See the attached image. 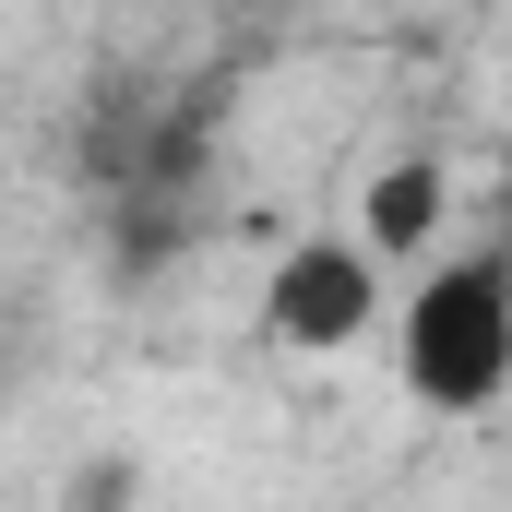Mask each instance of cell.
I'll return each mask as SVG.
<instances>
[{"instance_id": "1", "label": "cell", "mask_w": 512, "mask_h": 512, "mask_svg": "<svg viewBox=\"0 0 512 512\" xmlns=\"http://www.w3.org/2000/svg\"><path fill=\"white\" fill-rule=\"evenodd\" d=\"M393 370L429 417H489L512 393V239L417 274V298L393 322Z\"/></svg>"}, {"instance_id": "4", "label": "cell", "mask_w": 512, "mask_h": 512, "mask_svg": "<svg viewBox=\"0 0 512 512\" xmlns=\"http://www.w3.org/2000/svg\"><path fill=\"white\" fill-rule=\"evenodd\" d=\"M501 239H512V167H501Z\"/></svg>"}, {"instance_id": "2", "label": "cell", "mask_w": 512, "mask_h": 512, "mask_svg": "<svg viewBox=\"0 0 512 512\" xmlns=\"http://www.w3.org/2000/svg\"><path fill=\"white\" fill-rule=\"evenodd\" d=\"M382 322V251L370 239H286L262 274V346L286 358H346Z\"/></svg>"}, {"instance_id": "3", "label": "cell", "mask_w": 512, "mask_h": 512, "mask_svg": "<svg viewBox=\"0 0 512 512\" xmlns=\"http://www.w3.org/2000/svg\"><path fill=\"white\" fill-rule=\"evenodd\" d=\"M441 203H453V191H441V167H429V155H405V167L370 179L358 227H370V251H429V239H441Z\"/></svg>"}]
</instances>
